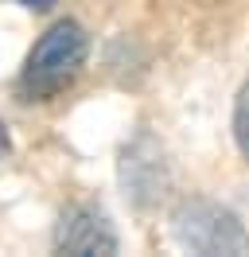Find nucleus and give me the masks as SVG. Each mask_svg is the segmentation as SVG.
Instances as JSON below:
<instances>
[{
  "label": "nucleus",
  "instance_id": "obj_1",
  "mask_svg": "<svg viewBox=\"0 0 249 257\" xmlns=\"http://www.w3.org/2000/svg\"><path fill=\"white\" fill-rule=\"evenodd\" d=\"M86 32L74 20H59L51 24L39 43L31 47L28 63L20 70V97L24 101H47V97L62 94L70 82L82 74L86 63Z\"/></svg>",
  "mask_w": 249,
  "mask_h": 257
},
{
  "label": "nucleus",
  "instance_id": "obj_2",
  "mask_svg": "<svg viewBox=\"0 0 249 257\" xmlns=\"http://www.w3.org/2000/svg\"><path fill=\"white\" fill-rule=\"evenodd\" d=\"M171 230H175V241L191 253L218 257V253H245L249 249V234L237 222V214L210 203V199H187L175 210Z\"/></svg>",
  "mask_w": 249,
  "mask_h": 257
},
{
  "label": "nucleus",
  "instance_id": "obj_5",
  "mask_svg": "<svg viewBox=\"0 0 249 257\" xmlns=\"http://www.w3.org/2000/svg\"><path fill=\"white\" fill-rule=\"evenodd\" d=\"M0 152H8V133H4V125H0Z\"/></svg>",
  "mask_w": 249,
  "mask_h": 257
},
{
  "label": "nucleus",
  "instance_id": "obj_4",
  "mask_svg": "<svg viewBox=\"0 0 249 257\" xmlns=\"http://www.w3.org/2000/svg\"><path fill=\"white\" fill-rule=\"evenodd\" d=\"M233 141L241 148V156L249 160V86H241L237 105H233Z\"/></svg>",
  "mask_w": 249,
  "mask_h": 257
},
{
  "label": "nucleus",
  "instance_id": "obj_3",
  "mask_svg": "<svg viewBox=\"0 0 249 257\" xmlns=\"http://www.w3.org/2000/svg\"><path fill=\"white\" fill-rule=\"evenodd\" d=\"M55 249L74 257H109L117 253V234L93 203H70L55 226Z\"/></svg>",
  "mask_w": 249,
  "mask_h": 257
}]
</instances>
